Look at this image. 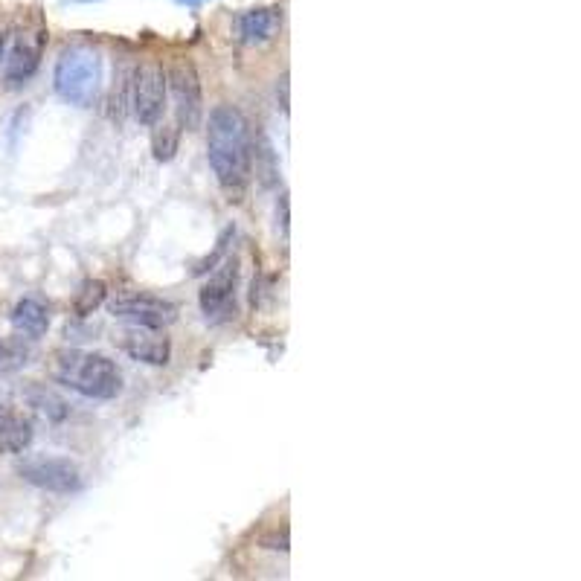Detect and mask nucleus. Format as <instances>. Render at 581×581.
Masks as SVG:
<instances>
[{
	"mask_svg": "<svg viewBox=\"0 0 581 581\" xmlns=\"http://www.w3.org/2000/svg\"><path fill=\"white\" fill-rule=\"evenodd\" d=\"M73 3H88V0H73Z\"/></svg>",
	"mask_w": 581,
	"mask_h": 581,
	"instance_id": "24",
	"label": "nucleus"
},
{
	"mask_svg": "<svg viewBox=\"0 0 581 581\" xmlns=\"http://www.w3.org/2000/svg\"><path fill=\"white\" fill-rule=\"evenodd\" d=\"M279 210H282V233L288 236V195L279 198Z\"/></svg>",
	"mask_w": 581,
	"mask_h": 581,
	"instance_id": "21",
	"label": "nucleus"
},
{
	"mask_svg": "<svg viewBox=\"0 0 581 581\" xmlns=\"http://www.w3.org/2000/svg\"><path fill=\"white\" fill-rule=\"evenodd\" d=\"M111 314L117 320H125L131 326H152V329H166L169 323L178 320V306L154 297V294H128V297H117L111 303Z\"/></svg>",
	"mask_w": 581,
	"mask_h": 581,
	"instance_id": "8",
	"label": "nucleus"
},
{
	"mask_svg": "<svg viewBox=\"0 0 581 581\" xmlns=\"http://www.w3.org/2000/svg\"><path fill=\"white\" fill-rule=\"evenodd\" d=\"M282 24V12L276 6H265V9H250L239 21V32L247 44H265L271 41Z\"/></svg>",
	"mask_w": 581,
	"mask_h": 581,
	"instance_id": "13",
	"label": "nucleus"
},
{
	"mask_svg": "<svg viewBox=\"0 0 581 581\" xmlns=\"http://www.w3.org/2000/svg\"><path fill=\"white\" fill-rule=\"evenodd\" d=\"M44 30L38 32H24L18 35L15 41H9V50L3 56L6 62V85L9 88H21L27 79H32V73L38 70L41 64V50H44Z\"/></svg>",
	"mask_w": 581,
	"mask_h": 581,
	"instance_id": "9",
	"label": "nucleus"
},
{
	"mask_svg": "<svg viewBox=\"0 0 581 581\" xmlns=\"http://www.w3.org/2000/svg\"><path fill=\"white\" fill-rule=\"evenodd\" d=\"M178 125H160V128H154L152 134V152L154 160H160V163H169L175 154H178Z\"/></svg>",
	"mask_w": 581,
	"mask_h": 581,
	"instance_id": "16",
	"label": "nucleus"
},
{
	"mask_svg": "<svg viewBox=\"0 0 581 581\" xmlns=\"http://www.w3.org/2000/svg\"><path fill=\"white\" fill-rule=\"evenodd\" d=\"M233 236H236V230H233V227H227V230L221 233V239L215 242L213 253H207V256H204V259L195 265V276H204V274H210V271H213L215 265H218V262L227 256V245L233 242Z\"/></svg>",
	"mask_w": 581,
	"mask_h": 581,
	"instance_id": "18",
	"label": "nucleus"
},
{
	"mask_svg": "<svg viewBox=\"0 0 581 581\" xmlns=\"http://www.w3.org/2000/svg\"><path fill=\"white\" fill-rule=\"evenodd\" d=\"M53 85L56 93L64 102L79 105V108H91L99 99L102 91V59L91 47H70L64 50L62 59L56 62V73H53Z\"/></svg>",
	"mask_w": 581,
	"mask_h": 581,
	"instance_id": "3",
	"label": "nucleus"
},
{
	"mask_svg": "<svg viewBox=\"0 0 581 581\" xmlns=\"http://www.w3.org/2000/svg\"><path fill=\"white\" fill-rule=\"evenodd\" d=\"M207 157L230 201H242L250 184L253 143L245 114L236 105H215L207 125Z\"/></svg>",
	"mask_w": 581,
	"mask_h": 581,
	"instance_id": "1",
	"label": "nucleus"
},
{
	"mask_svg": "<svg viewBox=\"0 0 581 581\" xmlns=\"http://www.w3.org/2000/svg\"><path fill=\"white\" fill-rule=\"evenodd\" d=\"M12 329L27 340H38L50 329V308L35 297H24L12 308Z\"/></svg>",
	"mask_w": 581,
	"mask_h": 581,
	"instance_id": "12",
	"label": "nucleus"
},
{
	"mask_svg": "<svg viewBox=\"0 0 581 581\" xmlns=\"http://www.w3.org/2000/svg\"><path fill=\"white\" fill-rule=\"evenodd\" d=\"M105 294H108V288H105V282L102 279H88L82 288H79V294H76V314L79 317H88L93 314L96 308L105 303Z\"/></svg>",
	"mask_w": 581,
	"mask_h": 581,
	"instance_id": "15",
	"label": "nucleus"
},
{
	"mask_svg": "<svg viewBox=\"0 0 581 581\" xmlns=\"http://www.w3.org/2000/svg\"><path fill=\"white\" fill-rule=\"evenodd\" d=\"M262 547L265 550H276V552H288V529H274L271 535H265L262 538Z\"/></svg>",
	"mask_w": 581,
	"mask_h": 581,
	"instance_id": "19",
	"label": "nucleus"
},
{
	"mask_svg": "<svg viewBox=\"0 0 581 581\" xmlns=\"http://www.w3.org/2000/svg\"><path fill=\"white\" fill-rule=\"evenodd\" d=\"M18 474H21V480H27L35 489L53 491V494H73V491L85 486L82 468L73 459L64 457L24 459L18 465Z\"/></svg>",
	"mask_w": 581,
	"mask_h": 581,
	"instance_id": "5",
	"label": "nucleus"
},
{
	"mask_svg": "<svg viewBox=\"0 0 581 581\" xmlns=\"http://www.w3.org/2000/svg\"><path fill=\"white\" fill-rule=\"evenodd\" d=\"M178 3H192L195 6V3H204V0H178Z\"/></svg>",
	"mask_w": 581,
	"mask_h": 581,
	"instance_id": "23",
	"label": "nucleus"
},
{
	"mask_svg": "<svg viewBox=\"0 0 581 581\" xmlns=\"http://www.w3.org/2000/svg\"><path fill=\"white\" fill-rule=\"evenodd\" d=\"M32 442V422L0 401V454H24Z\"/></svg>",
	"mask_w": 581,
	"mask_h": 581,
	"instance_id": "11",
	"label": "nucleus"
},
{
	"mask_svg": "<svg viewBox=\"0 0 581 581\" xmlns=\"http://www.w3.org/2000/svg\"><path fill=\"white\" fill-rule=\"evenodd\" d=\"M276 93H279V102H282V111L288 114V76H282V79H279V88H276Z\"/></svg>",
	"mask_w": 581,
	"mask_h": 581,
	"instance_id": "20",
	"label": "nucleus"
},
{
	"mask_svg": "<svg viewBox=\"0 0 581 581\" xmlns=\"http://www.w3.org/2000/svg\"><path fill=\"white\" fill-rule=\"evenodd\" d=\"M131 108L140 125H157L166 108V73L154 62L140 64L131 73Z\"/></svg>",
	"mask_w": 581,
	"mask_h": 581,
	"instance_id": "6",
	"label": "nucleus"
},
{
	"mask_svg": "<svg viewBox=\"0 0 581 581\" xmlns=\"http://www.w3.org/2000/svg\"><path fill=\"white\" fill-rule=\"evenodd\" d=\"M6 50H9V32L0 30V62H3V56H6Z\"/></svg>",
	"mask_w": 581,
	"mask_h": 581,
	"instance_id": "22",
	"label": "nucleus"
},
{
	"mask_svg": "<svg viewBox=\"0 0 581 581\" xmlns=\"http://www.w3.org/2000/svg\"><path fill=\"white\" fill-rule=\"evenodd\" d=\"M30 361V349L21 340H0V372H15Z\"/></svg>",
	"mask_w": 581,
	"mask_h": 581,
	"instance_id": "17",
	"label": "nucleus"
},
{
	"mask_svg": "<svg viewBox=\"0 0 581 581\" xmlns=\"http://www.w3.org/2000/svg\"><path fill=\"white\" fill-rule=\"evenodd\" d=\"M125 355L140 361V364H149V367H166L172 361V343L169 337L163 335L160 329L152 326H128L120 337Z\"/></svg>",
	"mask_w": 581,
	"mask_h": 581,
	"instance_id": "10",
	"label": "nucleus"
},
{
	"mask_svg": "<svg viewBox=\"0 0 581 581\" xmlns=\"http://www.w3.org/2000/svg\"><path fill=\"white\" fill-rule=\"evenodd\" d=\"M53 375L73 393L96 401H111L123 393V372L108 355H99V352H79V349L59 352Z\"/></svg>",
	"mask_w": 581,
	"mask_h": 581,
	"instance_id": "2",
	"label": "nucleus"
},
{
	"mask_svg": "<svg viewBox=\"0 0 581 581\" xmlns=\"http://www.w3.org/2000/svg\"><path fill=\"white\" fill-rule=\"evenodd\" d=\"M166 85L175 96V114H178V128L195 131L204 120V91H201V76L195 64L178 59L166 70Z\"/></svg>",
	"mask_w": 581,
	"mask_h": 581,
	"instance_id": "4",
	"label": "nucleus"
},
{
	"mask_svg": "<svg viewBox=\"0 0 581 581\" xmlns=\"http://www.w3.org/2000/svg\"><path fill=\"white\" fill-rule=\"evenodd\" d=\"M24 398H27V404H30L32 410H35L41 419H47V422H64V419L70 416L67 401H64L56 390L44 387V384H30V387L24 390Z\"/></svg>",
	"mask_w": 581,
	"mask_h": 581,
	"instance_id": "14",
	"label": "nucleus"
},
{
	"mask_svg": "<svg viewBox=\"0 0 581 581\" xmlns=\"http://www.w3.org/2000/svg\"><path fill=\"white\" fill-rule=\"evenodd\" d=\"M236 282H239V265H236V259L224 256L210 271V279H207V285L201 288V297H198L207 320L221 323V320L230 317V308L236 311V303H233L236 300Z\"/></svg>",
	"mask_w": 581,
	"mask_h": 581,
	"instance_id": "7",
	"label": "nucleus"
}]
</instances>
